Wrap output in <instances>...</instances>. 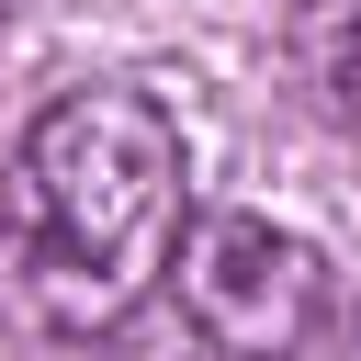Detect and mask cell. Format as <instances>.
Segmentation results:
<instances>
[{"label": "cell", "mask_w": 361, "mask_h": 361, "mask_svg": "<svg viewBox=\"0 0 361 361\" xmlns=\"http://www.w3.org/2000/svg\"><path fill=\"white\" fill-rule=\"evenodd\" d=\"M293 79H305V102L361 147V0H293Z\"/></svg>", "instance_id": "3957f363"}, {"label": "cell", "mask_w": 361, "mask_h": 361, "mask_svg": "<svg viewBox=\"0 0 361 361\" xmlns=\"http://www.w3.org/2000/svg\"><path fill=\"white\" fill-rule=\"evenodd\" d=\"M169 282H180V316L214 361H293V350H316V327L338 305L327 248L271 214H203Z\"/></svg>", "instance_id": "7a4b0ae2"}, {"label": "cell", "mask_w": 361, "mask_h": 361, "mask_svg": "<svg viewBox=\"0 0 361 361\" xmlns=\"http://www.w3.org/2000/svg\"><path fill=\"white\" fill-rule=\"evenodd\" d=\"M350 361H361V316H350Z\"/></svg>", "instance_id": "277c9868"}, {"label": "cell", "mask_w": 361, "mask_h": 361, "mask_svg": "<svg viewBox=\"0 0 361 361\" xmlns=\"http://www.w3.org/2000/svg\"><path fill=\"white\" fill-rule=\"evenodd\" d=\"M0 23H11V0H0Z\"/></svg>", "instance_id": "5b68a950"}, {"label": "cell", "mask_w": 361, "mask_h": 361, "mask_svg": "<svg viewBox=\"0 0 361 361\" xmlns=\"http://www.w3.org/2000/svg\"><path fill=\"white\" fill-rule=\"evenodd\" d=\"M192 248V158L169 102L90 79L56 90L0 169V271L34 327L113 338Z\"/></svg>", "instance_id": "6da1fadb"}]
</instances>
